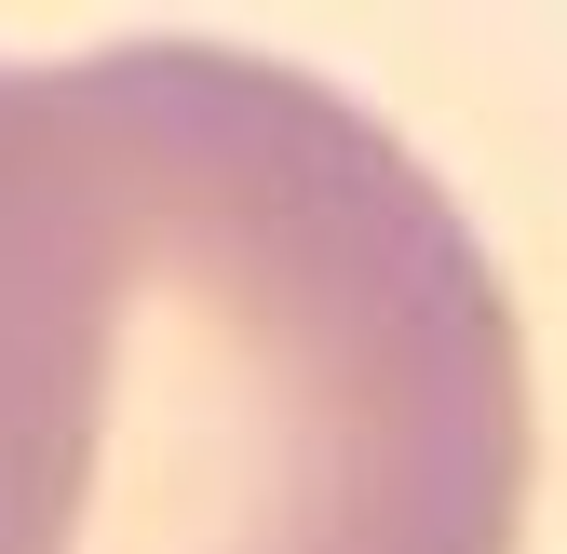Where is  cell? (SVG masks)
Instances as JSON below:
<instances>
[{"label":"cell","mask_w":567,"mask_h":554,"mask_svg":"<svg viewBox=\"0 0 567 554\" xmlns=\"http://www.w3.org/2000/svg\"><path fill=\"white\" fill-rule=\"evenodd\" d=\"M527 338L446 176L244 41L0 68V554H514Z\"/></svg>","instance_id":"obj_1"}]
</instances>
